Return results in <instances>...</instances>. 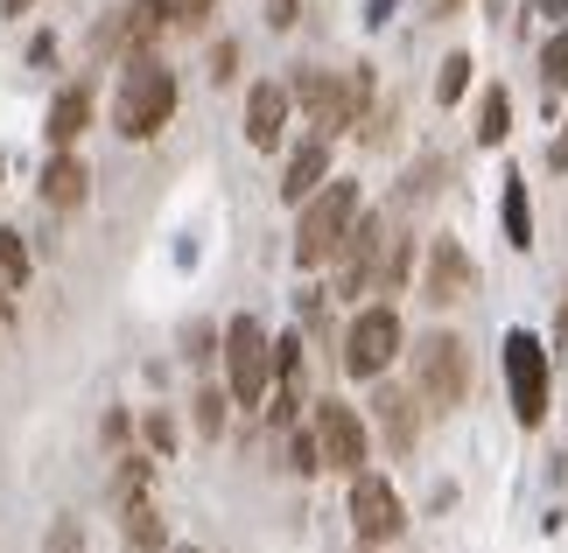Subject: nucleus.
I'll return each mask as SVG.
<instances>
[{
    "mask_svg": "<svg viewBox=\"0 0 568 553\" xmlns=\"http://www.w3.org/2000/svg\"><path fill=\"white\" fill-rule=\"evenodd\" d=\"M407 267H414V238H400L379 211H358V225L344 232L337 246V295H393L407 287Z\"/></svg>",
    "mask_w": 568,
    "mask_h": 553,
    "instance_id": "obj_1",
    "label": "nucleus"
},
{
    "mask_svg": "<svg viewBox=\"0 0 568 553\" xmlns=\"http://www.w3.org/2000/svg\"><path fill=\"white\" fill-rule=\"evenodd\" d=\"M288 105H302L310 113V126L323 141L352 134V126H365V113H373V71H295L288 78Z\"/></svg>",
    "mask_w": 568,
    "mask_h": 553,
    "instance_id": "obj_2",
    "label": "nucleus"
},
{
    "mask_svg": "<svg viewBox=\"0 0 568 553\" xmlns=\"http://www.w3.org/2000/svg\"><path fill=\"white\" fill-rule=\"evenodd\" d=\"M169 113H176V71L155 57H126V71L113 84V126L126 141H155Z\"/></svg>",
    "mask_w": 568,
    "mask_h": 553,
    "instance_id": "obj_3",
    "label": "nucleus"
},
{
    "mask_svg": "<svg viewBox=\"0 0 568 553\" xmlns=\"http://www.w3.org/2000/svg\"><path fill=\"white\" fill-rule=\"evenodd\" d=\"M302 217H295V267H331L337 259V246H344V232L358 225V211H365V196H358V183H323L316 196H302L295 204Z\"/></svg>",
    "mask_w": 568,
    "mask_h": 553,
    "instance_id": "obj_4",
    "label": "nucleus"
},
{
    "mask_svg": "<svg viewBox=\"0 0 568 553\" xmlns=\"http://www.w3.org/2000/svg\"><path fill=\"white\" fill-rule=\"evenodd\" d=\"M414 392H422L428 407H464L470 400V344L449 337V329H428V337H414Z\"/></svg>",
    "mask_w": 568,
    "mask_h": 553,
    "instance_id": "obj_5",
    "label": "nucleus"
},
{
    "mask_svg": "<svg viewBox=\"0 0 568 553\" xmlns=\"http://www.w3.org/2000/svg\"><path fill=\"white\" fill-rule=\"evenodd\" d=\"M217 358H225V392H232L239 407H260V400H267V386H274V337H267L253 316L225 322Z\"/></svg>",
    "mask_w": 568,
    "mask_h": 553,
    "instance_id": "obj_6",
    "label": "nucleus"
},
{
    "mask_svg": "<svg viewBox=\"0 0 568 553\" xmlns=\"http://www.w3.org/2000/svg\"><path fill=\"white\" fill-rule=\"evenodd\" d=\"M400 350H407V337H400V316H393L386 301L358 308L352 329H344V371H352V379H379Z\"/></svg>",
    "mask_w": 568,
    "mask_h": 553,
    "instance_id": "obj_7",
    "label": "nucleus"
},
{
    "mask_svg": "<svg viewBox=\"0 0 568 553\" xmlns=\"http://www.w3.org/2000/svg\"><path fill=\"white\" fill-rule=\"evenodd\" d=\"M506 386H513V413H519V428H540L548 420V350H540V337H527V329H513L506 337Z\"/></svg>",
    "mask_w": 568,
    "mask_h": 553,
    "instance_id": "obj_8",
    "label": "nucleus"
},
{
    "mask_svg": "<svg viewBox=\"0 0 568 553\" xmlns=\"http://www.w3.org/2000/svg\"><path fill=\"white\" fill-rule=\"evenodd\" d=\"M352 533H358L365 546H393V540L407 533V504H400V491H393L386 477H373V470L352 477Z\"/></svg>",
    "mask_w": 568,
    "mask_h": 553,
    "instance_id": "obj_9",
    "label": "nucleus"
},
{
    "mask_svg": "<svg viewBox=\"0 0 568 553\" xmlns=\"http://www.w3.org/2000/svg\"><path fill=\"white\" fill-rule=\"evenodd\" d=\"M310 434H316V455H323V470H337V477H358V462H365V420L344 407V400H316L310 413Z\"/></svg>",
    "mask_w": 568,
    "mask_h": 553,
    "instance_id": "obj_10",
    "label": "nucleus"
},
{
    "mask_svg": "<svg viewBox=\"0 0 568 553\" xmlns=\"http://www.w3.org/2000/svg\"><path fill=\"white\" fill-rule=\"evenodd\" d=\"M470 287H477L470 253L456 246V238H428V259H422V301H428V308H456V301H470Z\"/></svg>",
    "mask_w": 568,
    "mask_h": 553,
    "instance_id": "obj_11",
    "label": "nucleus"
},
{
    "mask_svg": "<svg viewBox=\"0 0 568 553\" xmlns=\"http://www.w3.org/2000/svg\"><path fill=\"white\" fill-rule=\"evenodd\" d=\"M288 84H274V78H260L253 92H246V141L260 147V154H274L281 147V134H288Z\"/></svg>",
    "mask_w": 568,
    "mask_h": 553,
    "instance_id": "obj_12",
    "label": "nucleus"
},
{
    "mask_svg": "<svg viewBox=\"0 0 568 553\" xmlns=\"http://www.w3.org/2000/svg\"><path fill=\"white\" fill-rule=\"evenodd\" d=\"M323 183H331V141L310 134L288 154V168H281V204H302V196H316Z\"/></svg>",
    "mask_w": 568,
    "mask_h": 553,
    "instance_id": "obj_13",
    "label": "nucleus"
},
{
    "mask_svg": "<svg viewBox=\"0 0 568 553\" xmlns=\"http://www.w3.org/2000/svg\"><path fill=\"white\" fill-rule=\"evenodd\" d=\"M84 196H92V175H84L78 147H57L50 168H42V204H50V211H78Z\"/></svg>",
    "mask_w": 568,
    "mask_h": 553,
    "instance_id": "obj_14",
    "label": "nucleus"
},
{
    "mask_svg": "<svg viewBox=\"0 0 568 553\" xmlns=\"http://www.w3.org/2000/svg\"><path fill=\"white\" fill-rule=\"evenodd\" d=\"M84 126H92V92H84V84H63V92L50 99V120H42V134H50V147H78Z\"/></svg>",
    "mask_w": 568,
    "mask_h": 553,
    "instance_id": "obj_15",
    "label": "nucleus"
},
{
    "mask_svg": "<svg viewBox=\"0 0 568 553\" xmlns=\"http://www.w3.org/2000/svg\"><path fill=\"white\" fill-rule=\"evenodd\" d=\"M169 29V0H126L120 8V29H113V42L126 57H148V42H155Z\"/></svg>",
    "mask_w": 568,
    "mask_h": 553,
    "instance_id": "obj_16",
    "label": "nucleus"
},
{
    "mask_svg": "<svg viewBox=\"0 0 568 553\" xmlns=\"http://www.w3.org/2000/svg\"><path fill=\"white\" fill-rule=\"evenodd\" d=\"M373 413H379V434H386V449L393 455H407L414 449V441H422V413H414V392H379V400H373Z\"/></svg>",
    "mask_w": 568,
    "mask_h": 553,
    "instance_id": "obj_17",
    "label": "nucleus"
},
{
    "mask_svg": "<svg viewBox=\"0 0 568 553\" xmlns=\"http://www.w3.org/2000/svg\"><path fill=\"white\" fill-rule=\"evenodd\" d=\"M498 217H506V246L527 253L534 246V196H527V175L506 168V204H498Z\"/></svg>",
    "mask_w": 568,
    "mask_h": 553,
    "instance_id": "obj_18",
    "label": "nucleus"
},
{
    "mask_svg": "<svg viewBox=\"0 0 568 553\" xmlns=\"http://www.w3.org/2000/svg\"><path fill=\"white\" fill-rule=\"evenodd\" d=\"M120 533H126V553H162L169 546V533H162V512H155V504H126V525H120Z\"/></svg>",
    "mask_w": 568,
    "mask_h": 553,
    "instance_id": "obj_19",
    "label": "nucleus"
},
{
    "mask_svg": "<svg viewBox=\"0 0 568 553\" xmlns=\"http://www.w3.org/2000/svg\"><path fill=\"white\" fill-rule=\"evenodd\" d=\"M506 134H513V99H506V84H491V92H485V105H477V141H485V147H498Z\"/></svg>",
    "mask_w": 568,
    "mask_h": 553,
    "instance_id": "obj_20",
    "label": "nucleus"
},
{
    "mask_svg": "<svg viewBox=\"0 0 568 553\" xmlns=\"http://www.w3.org/2000/svg\"><path fill=\"white\" fill-rule=\"evenodd\" d=\"M29 274H36V259H29V246H21V232L0 225V287H8V295H21V287H29Z\"/></svg>",
    "mask_w": 568,
    "mask_h": 553,
    "instance_id": "obj_21",
    "label": "nucleus"
},
{
    "mask_svg": "<svg viewBox=\"0 0 568 553\" xmlns=\"http://www.w3.org/2000/svg\"><path fill=\"white\" fill-rule=\"evenodd\" d=\"M225 407H232V392H225V386H204V392L190 400V420H196V434H204V441L225 434Z\"/></svg>",
    "mask_w": 568,
    "mask_h": 553,
    "instance_id": "obj_22",
    "label": "nucleus"
},
{
    "mask_svg": "<svg viewBox=\"0 0 568 553\" xmlns=\"http://www.w3.org/2000/svg\"><path fill=\"white\" fill-rule=\"evenodd\" d=\"M470 71H477L470 50H449L443 57V78H435V105H456V99H464L470 92Z\"/></svg>",
    "mask_w": 568,
    "mask_h": 553,
    "instance_id": "obj_23",
    "label": "nucleus"
},
{
    "mask_svg": "<svg viewBox=\"0 0 568 553\" xmlns=\"http://www.w3.org/2000/svg\"><path fill=\"white\" fill-rule=\"evenodd\" d=\"M540 84L568 92V29H555L548 42H540Z\"/></svg>",
    "mask_w": 568,
    "mask_h": 553,
    "instance_id": "obj_24",
    "label": "nucleus"
},
{
    "mask_svg": "<svg viewBox=\"0 0 568 553\" xmlns=\"http://www.w3.org/2000/svg\"><path fill=\"white\" fill-rule=\"evenodd\" d=\"M217 0H169V29H204Z\"/></svg>",
    "mask_w": 568,
    "mask_h": 553,
    "instance_id": "obj_25",
    "label": "nucleus"
},
{
    "mask_svg": "<svg viewBox=\"0 0 568 553\" xmlns=\"http://www.w3.org/2000/svg\"><path fill=\"white\" fill-rule=\"evenodd\" d=\"M288 455H295V470H302V477H310V470H323V455H316V434H310V428H295Z\"/></svg>",
    "mask_w": 568,
    "mask_h": 553,
    "instance_id": "obj_26",
    "label": "nucleus"
},
{
    "mask_svg": "<svg viewBox=\"0 0 568 553\" xmlns=\"http://www.w3.org/2000/svg\"><path fill=\"white\" fill-rule=\"evenodd\" d=\"M78 546H84V540H78V525H71V519H57V525H50V553H78Z\"/></svg>",
    "mask_w": 568,
    "mask_h": 553,
    "instance_id": "obj_27",
    "label": "nucleus"
},
{
    "mask_svg": "<svg viewBox=\"0 0 568 553\" xmlns=\"http://www.w3.org/2000/svg\"><path fill=\"white\" fill-rule=\"evenodd\" d=\"M295 14H302V0H267V29H295Z\"/></svg>",
    "mask_w": 568,
    "mask_h": 553,
    "instance_id": "obj_28",
    "label": "nucleus"
},
{
    "mask_svg": "<svg viewBox=\"0 0 568 553\" xmlns=\"http://www.w3.org/2000/svg\"><path fill=\"white\" fill-rule=\"evenodd\" d=\"M190 358H217V329H204V322L190 329Z\"/></svg>",
    "mask_w": 568,
    "mask_h": 553,
    "instance_id": "obj_29",
    "label": "nucleus"
},
{
    "mask_svg": "<svg viewBox=\"0 0 568 553\" xmlns=\"http://www.w3.org/2000/svg\"><path fill=\"white\" fill-rule=\"evenodd\" d=\"M148 441H155V449H176V428H169V413H148Z\"/></svg>",
    "mask_w": 568,
    "mask_h": 553,
    "instance_id": "obj_30",
    "label": "nucleus"
},
{
    "mask_svg": "<svg viewBox=\"0 0 568 553\" xmlns=\"http://www.w3.org/2000/svg\"><path fill=\"white\" fill-rule=\"evenodd\" d=\"M464 14V0H428V21H456Z\"/></svg>",
    "mask_w": 568,
    "mask_h": 553,
    "instance_id": "obj_31",
    "label": "nucleus"
},
{
    "mask_svg": "<svg viewBox=\"0 0 568 553\" xmlns=\"http://www.w3.org/2000/svg\"><path fill=\"white\" fill-rule=\"evenodd\" d=\"M548 168H568V120H561V134H555V147H548Z\"/></svg>",
    "mask_w": 568,
    "mask_h": 553,
    "instance_id": "obj_32",
    "label": "nucleus"
},
{
    "mask_svg": "<svg viewBox=\"0 0 568 553\" xmlns=\"http://www.w3.org/2000/svg\"><path fill=\"white\" fill-rule=\"evenodd\" d=\"M29 8H36V0H0V14H14V21L29 14Z\"/></svg>",
    "mask_w": 568,
    "mask_h": 553,
    "instance_id": "obj_33",
    "label": "nucleus"
},
{
    "mask_svg": "<svg viewBox=\"0 0 568 553\" xmlns=\"http://www.w3.org/2000/svg\"><path fill=\"white\" fill-rule=\"evenodd\" d=\"M14 316V295H8V287H0V322H8Z\"/></svg>",
    "mask_w": 568,
    "mask_h": 553,
    "instance_id": "obj_34",
    "label": "nucleus"
},
{
    "mask_svg": "<svg viewBox=\"0 0 568 553\" xmlns=\"http://www.w3.org/2000/svg\"><path fill=\"white\" fill-rule=\"evenodd\" d=\"M561 329H568V308H561Z\"/></svg>",
    "mask_w": 568,
    "mask_h": 553,
    "instance_id": "obj_35",
    "label": "nucleus"
},
{
    "mask_svg": "<svg viewBox=\"0 0 568 553\" xmlns=\"http://www.w3.org/2000/svg\"><path fill=\"white\" fill-rule=\"evenodd\" d=\"M183 553H196V546H183Z\"/></svg>",
    "mask_w": 568,
    "mask_h": 553,
    "instance_id": "obj_36",
    "label": "nucleus"
}]
</instances>
